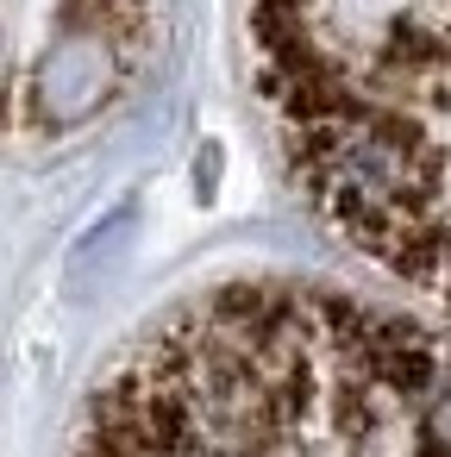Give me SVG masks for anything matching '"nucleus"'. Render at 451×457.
Instances as JSON below:
<instances>
[{
  "mask_svg": "<svg viewBox=\"0 0 451 457\" xmlns=\"http://www.w3.org/2000/svg\"><path fill=\"white\" fill-rule=\"evenodd\" d=\"M76 457H451V357L345 295L232 282L95 395Z\"/></svg>",
  "mask_w": 451,
  "mask_h": 457,
  "instance_id": "1",
  "label": "nucleus"
},
{
  "mask_svg": "<svg viewBox=\"0 0 451 457\" xmlns=\"http://www.w3.org/2000/svg\"><path fill=\"white\" fill-rule=\"evenodd\" d=\"M113 82H120L113 45H107L95 26L63 32V38L38 57V70H32V113H38V126L70 132V126H82V120L113 95Z\"/></svg>",
  "mask_w": 451,
  "mask_h": 457,
  "instance_id": "2",
  "label": "nucleus"
},
{
  "mask_svg": "<svg viewBox=\"0 0 451 457\" xmlns=\"http://www.w3.org/2000/svg\"><path fill=\"white\" fill-rule=\"evenodd\" d=\"M376 63H382V76H395V82H420V76H438V70L451 63V45H445L432 26H420V20H395Z\"/></svg>",
  "mask_w": 451,
  "mask_h": 457,
  "instance_id": "3",
  "label": "nucleus"
}]
</instances>
